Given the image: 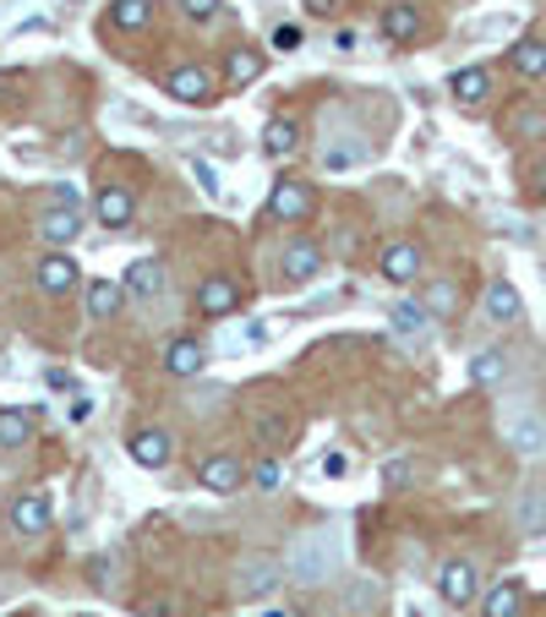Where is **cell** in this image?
Returning a JSON list of instances; mask_svg holds the SVG:
<instances>
[{
	"instance_id": "obj_13",
	"label": "cell",
	"mask_w": 546,
	"mask_h": 617,
	"mask_svg": "<svg viewBox=\"0 0 546 617\" xmlns=\"http://www.w3.org/2000/svg\"><path fill=\"white\" fill-rule=\"evenodd\" d=\"M197 481H203L208 492H219V497H230V492H241V481H247V470H241V460H230V454H208V460L197 464Z\"/></svg>"
},
{
	"instance_id": "obj_17",
	"label": "cell",
	"mask_w": 546,
	"mask_h": 617,
	"mask_svg": "<svg viewBox=\"0 0 546 617\" xmlns=\"http://www.w3.org/2000/svg\"><path fill=\"white\" fill-rule=\"evenodd\" d=\"M241 307V285L236 279H225V274H208L203 285H197V311H208V317H225V311Z\"/></svg>"
},
{
	"instance_id": "obj_30",
	"label": "cell",
	"mask_w": 546,
	"mask_h": 617,
	"mask_svg": "<svg viewBox=\"0 0 546 617\" xmlns=\"http://www.w3.org/2000/svg\"><path fill=\"white\" fill-rule=\"evenodd\" d=\"M33 443V416L28 410H0V449H22Z\"/></svg>"
},
{
	"instance_id": "obj_29",
	"label": "cell",
	"mask_w": 546,
	"mask_h": 617,
	"mask_svg": "<svg viewBox=\"0 0 546 617\" xmlns=\"http://www.w3.org/2000/svg\"><path fill=\"white\" fill-rule=\"evenodd\" d=\"M121 301H127V285H116V279H94L88 285V317H116L121 311Z\"/></svg>"
},
{
	"instance_id": "obj_38",
	"label": "cell",
	"mask_w": 546,
	"mask_h": 617,
	"mask_svg": "<svg viewBox=\"0 0 546 617\" xmlns=\"http://www.w3.org/2000/svg\"><path fill=\"white\" fill-rule=\"evenodd\" d=\"M192 180H197L208 197H219V186H225V180H219V169H214V164H203V158L192 164Z\"/></svg>"
},
{
	"instance_id": "obj_15",
	"label": "cell",
	"mask_w": 546,
	"mask_h": 617,
	"mask_svg": "<svg viewBox=\"0 0 546 617\" xmlns=\"http://www.w3.org/2000/svg\"><path fill=\"white\" fill-rule=\"evenodd\" d=\"M136 213V197L127 186H99V197H94V219L99 224H110V230H127Z\"/></svg>"
},
{
	"instance_id": "obj_41",
	"label": "cell",
	"mask_w": 546,
	"mask_h": 617,
	"mask_svg": "<svg viewBox=\"0 0 546 617\" xmlns=\"http://www.w3.org/2000/svg\"><path fill=\"white\" fill-rule=\"evenodd\" d=\"M323 475H334V481L350 475V454H328V460H323Z\"/></svg>"
},
{
	"instance_id": "obj_4",
	"label": "cell",
	"mask_w": 546,
	"mask_h": 617,
	"mask_svg": "<svg viewBox=\"0 0 546 617\" xmlns=\"http://www.w3.org/2000/svg\"><path fill=\"white\" fill-rule=\"evenodd\" d=\"M214 88H219V82H214L208 66H175V71L164 77V93H170L175 104H214V99H219Z\"/></svg>"
},
{
	"instance_id": "obj_16",
	"label": "cell",
	"mask_w": 546,
	"mask_h": 617,
	"mask_svg": "<svg viewBox=\"0 0 546 617\" xmlns=\"http://www.w3.org/2000/svg\"><path fill=\"white\" fill-rule=\"evenodd\" d=\"M378 33H383L389 44H410V38L421 33V5H415V0H394V5H383Z\"/></svg>"
},
{
	"instance_id": "obj_28",
	"label": "cell",
	"mask_w": 546,
	"mask_h": 617,
	"mask_svg": "<svg viewBox=\"0 0 546 617\" xmlns=\"http://www.w3.org/2000/svg\"><path fill=\"white\" fill-rule=\"evenodd\" d=\"M421 307H426V317H454L459 311V285L454 279H426Z\"/></svg>"
},
{
	"instance_id": "obj_26",
	"label": "cell",
	"mask_w": 546,
	"mask_h": 617,
	"mask_svg": "<svg viewBox=\"0 0 546 617\" xmlns=\"http://www.w3.org/2000/svg\"><path fill=\"white\" fill-rule=\"evenodd\" d=\"M509 66L520 71V77H546V38H520L514 49H509Z\"/></svg>"
},
{
	"instance_id": "obj_7",
	"label": "cell",
	"mask_w": 546,
	"mask_h": 617,
	"mask_svg": "<svg viewBox=\"0 0 546 617\" xmlns=\"http://www.w3.org/2000/svg\"><path fill=\"white\" fill-rule=\"evenodd\" d=\"M6 519H11V530L17 536H44L50 530V519H55V508H50V497H39V492H22V497H11V508H6Z\"/></svg>"
},
{
	"instance_id": "obj_12",
	"label": "cell",
	"mask_w": 546,
	"mask_h": 617,
	"mask_svg": "<svg viewBox=\"0 0 546 617\" xmlns=\"http://www.w3.org/2000/svg\"><path fill=\"white\" fill-rule=\"evenodd\" d=\"M203 366H208V344H203V339L181 333V339L164 344V372H175V377H197Z\"/></svg>"
},
{
	"instance_id": "obj_11",
	"label": "cell",
	"mask_w": 546,
	"mask_h": 617,
	"mask_svg": "<svg viewBox=\"0 0 546 617\" xmlns=\"http://www.w3.org/2000/svg\"><path fill=\"white\" fill-rule=\"evenodd\" d=\"M127 454H132L142 470H164V464L175 460V438H170L164 427H142L132 443H127Z\"/></svg>"
},
{
	"instance_id": "obj_44",
	"label": "cell",
	"mask_w": 546,
	"mask_h": 617,
	"mask_svg": "<svg viewBox=\"0 0 546 617\" xmlns=\"http://www.w3.org/2000/svg\"><path fill=\"white\" fill-rule=\"evenodd\" d=\"M269 339V328L263 322H252V328H241V344H263Z\"/></svg>"
},
{
	"instance_id": "obj_24",
	"label": "cell",
	"mask_w": 546,
	"mask_h": 617,
	"mask_svg": "<svg viewBox=\"0 0 546 617\" xmlns=\"http://www.w3.org/2000/svg\"><path fill=\"white\" fill-rule=\"evenodd\" d=\"M263 77V55L247 44V49H230V60H225V82L230 88H252Z\"/></svg>"
},
{
	"instance_id": "obj_18",
	"label": "cell",
	"mask_w": 546,
	"mask_h": 617,
	"mask_svg": "<svg viewBox=\"0 0 546 617\" xmlns=\"http://www.w3.org/2000/svg\"><path fill=\"white\" fill-rule=\"evenodd\" d=\"M317 268H323V246H317V241H290V246H284V279H290V285L317 279Z\"/></svg>"
},
{
	"instance_id": "obj_2",
	"label": "cell",
	"mask_w": 546,
	"mask_h": 617,
	"mask_svg": "<svg viewBox=\"0 0 546 617\" xmlns=\"http://www.w3.org/2000/svg\"><path fill=\"white\" fill-rule=\"evenodd\" d=\"M437 591H443L448 607H470V602H481V569L470 558H448L437 569Z\"/></svg>"
},
{
	"instance_id": "obj_14",
	"label": "cell",
	"mask_w": 546,
	"mask_h": 617,
	"mask_svg": "<svg viewBox=\"0 0 546 617\" xmlns=\"http://www.w3.org/2000/svg\"><path fill=\"white\" fill-rule=\"evenodd\" d=\"M279 585H284V569L273 558H247V569H241V596L247 602H269Z\"/></svg>"
},
{
	"instance_id": "obj_6",
	"label": "cell",
	"mask_w": 546,
	"mask_h": 617,
	"mask_svg": "<svg viewBox=\"0 0 546 617\" xmlns=\"http://www.w3.org/2000/svg\"><path fill=\"white\" fill-rule=\"evenodd\" d=\"M33 230H39V241H44L50 252H66V246L83 235V213H77V208H44V213L33 219Z\"/></svg>"
},
{
	"instance_id": "obj_19",
	"label": "cell",
	"mask_w": 546,
	"mask_h": 617,
	"mask_svg": "<svg viewBox=\"0 0 546 617\" xmlns=\"http://www.w3.org/2000/svg\"><path fill=\"white\" fill-rule=\"evenodd\" d=\"M514 530H525V536H542L546 530V486H520V497H514Z\"/></svg>"
},
{
	"instance_id": "obj_5",
	"label": "cell",
	"mask_w": 546,
	"mask_h": 617,
	"mask_svg": "<svg viewBox=\"0 0 546 617\" xmlns=\"http://www.w3.org/2000/svg\"><path fill=\"white\" fill-rule=\"evenodd\" d=\"M312 208H317V191H312L306 180H273V191H269V213L273 219L301 224V219H312Z\"/></svg>"
},
{
	"instance_id": "obj_40",
	"label": "cell",
	"mask_w": 546,
	"mask_h": 617,
	"mask_svg": "<svg viewBox=\"0 0 546 617\" xmlns=\"http://www.w3.org/2000/svg\"><path fill=\"white\" fill-rule=\"evenodd\" d=\"M181 11H186L192 22H214V16H219V0H181Z\"/></svg>"
},
{
	"instance_id": "obj_39",
	"label": "cell",
	"mask_w": 546,
	"mask_h": 617,
	"mask_svg": "<svg viewBox=\"0 0 546 617\" xmlns=\"http://www.w3.org/2000/svg\"><path fill=\"white\" fill-rule=\"evenodd\" d=\"M372 602H378V585H372V580H356V585H350V607H356V613H367Z\"/></svg>"
},
{
	"instance_id": "obj_22",
	"label": "cell",
	"mask_w": 546,
	"mask_h": 617,
	"mask_svg": "<svg viewBox=\"0 0 546 617\" xmlns=\"http://www.w3.org/2000/svg\"><path fill=\"white\" fill-rule=\"evenodd\" d=\"M520 607H525V585L520 580H498L481 596V617H520Z\"/></svg>"
},
{
	"instance_id": "obj_31",
	"label": "cell",
	"mask_w": 546,
	"mask_h": 617,
	"mask_svg": "<svg viewBox=\"0 0 546 617\" xmlns=\"http://www.w3.org/2000/svg\"><path fill=\"white\" fill-rule=\"evenodd\" d=\"M389 322H394V333L415 339V333H426V322H432V317H426L421 301H394V307H389Z\"/></svg>"
},
{
	"instance_id": "obj_36",
	"label": "cell",
	"mask_w": 546,
	"mask_h": 617,
	"mask_svg": "<svg viewBox=\"0 0 546 617\" xmlns=\"http://www.w3.org/2000/svg\"><path fill=\"white\" fill-rule=\"evenodd\" d=\"M410 475H415V460H405V454H400V460H389V464H383V486H389V492H405V486H410Z\"/></svg>"
},
{
	"instance_id": "obj_46",
	"label": "cell",
	"mask_w": 546,
	"mask_h": 617,
	"mask_svg": "<svg viewBox=\"0 0 546 617\" xmlns=\"http://www.w3.org/2000/svg\"><path fill=\"white\" fill-rule=\"evenodd\" d=\"M94 416V399H72V421H88Z\"/></svg>"
},
{
	"instance_id": "obj_8",
	"label": "cell",
	"mask_w": 546,
	"mask_h": 617,
	"mask_svg": "<svg viewBox=\"0 0 546 617\" xmlns=\"http://www.w3.org/2000/svg\"><path fill=\"white\" fill-rule=\"evenodd\" d=\"M481 311H487L492 328H514V322L525 317V296L514 290V279H492L487 296H481Z\"/></svg>"
},
{
	"instance_id": "obj_27",
	"label": "cell",
	"mask_w": 546,
	"mask_h": 617,
	"mask_svg": "<svg viewBox=\"0 0 546 617\" xmlns=\"http://www.w3.org/2000/svg\"><path fill=\"white\" fill-rule=\"evenodd\" d=\"M159 290H164V263L136 257L132 268H127V296H159Z\"/></svg>"
},
{
	"instance_id": "obj_43",
	"label": "cell",
	"mask_w": 546,
	"mask_h": 617,
	"mask_svg": "<svg viewBox=\"0 0 546 617\" xmlns=\"http://www.w3.org/2000/svg\"><path fill=\"white\" fill-rule=\"evenodd\" d=\"M531 197H542V202H546V164H536V169H531Z\"/></svg>"
},
{
	"instance_id": "obj_37",
	"label": "cell",
	"mask_w": 546,
	"mask_h": 617,
	"mask_svg": "<svg viewBox=\"0 0 546 617\" xmlns=\"http://www.w3.org/2000/svg\"><path fill=\"white\" fill-rule=\"evenodd\" d=\"M301 44H306V33H301L295 22H279V27H273V49H284V55H295Z\"/></svg>"
},
{
	"instance_id": "obj_10",
	"label": "cell",
	"mask_w": 546,
	"mask_h": 617,
	"mask_svg": "<svg viewBox=\"0 0 546 617\" xmlns=\"http://www.w3.org/2000/svg\"><path fill=\"white\" fill-rule=\"evenodd\" d=\"M33 285H39L44 296H66V290L77 285V257H66V252H44V257L33 263Z\"/></svg>"
},
{
	"instance_id": "obj_35",
	"label": "cell",
	"mask_w": 546,
	"mask_h": 617,
	"mask_svg": "<svg viewBox=\"0 0 546 617\" xmlns=\"http://www.w3.org/2000/svg\"><path fill=\"white\" fill-rule=\"evenodd\" d=\"M279 481H284V464L273 460V454L252 464V486H258V492H279Z\"/></svg>"
},
{
	"instance_id": "obj_21",
	"label": "cell",
	"mask_w": 546,
	"mask_h": 617,
	"mask_svg": "<svg viewBox=\"0 0 546 617\" xmlns=\"http://www.w3.org/2000/svg\"><path fill=\"white\" fill-rule=\"evenodd\" d=\"M465 372H470V383H476V388H498V383L509 377V350L487 344V350H476V355H470V366H465Z\"/></svg>"
},
{
	"instance_id": "obj_47",
	"label": "cell",
	"mask_w": 546,
	"mask_h": 617,
	"mask_svg": "<svg viewBox=\"0 0 546 617\" xmlns=\"http://www.w3.org/2000/svg\"><path fill=\"white\" fill-rule=\"evenodd\" d=\"M170 613H175L170 602H153V607H148V617H170Z\"/></svg>"
},
{
	"instance_id": "obj_33",
	"label": "cell",
	"mask_w": 546,
	"mask_h": 617,
	"mask_svg": "<svg viewBox=\"0 0 546 617\" xmlns=\"http://www.w3.org/2000/svg\"><path fill=\"white\" fill-rule=\"evenodd\" d=\"M367 158V143H328L323 148V169H356Z\"/></svg>"
},
{
	"instance_id": "obj_32",
	"label": "cell",
	"mask_w": 546,
	"mask_h": 617,
	"mask_svg": "<svg viewBox=\"0 0 546 617\" xmlns=\"http://www.w3.org/2000/svg\"><path fill=\"white\" fill-rule=\"evenodd\" d=\"M509 132L514 137H546V110L542 104H520L514 121H509Z\"/></svg>"
},
{
	"instance_id": "obj_1",
	"label": "cell",
	"mask_w": 546,
	"mask_h": 617,
	"mask_svg": "<svg viewBox=\"0 0 546 617\" xmlns=\"http://www.w3.org/2000/svg\"><path fill=\"white\" fill-rule=\"evenodd\" d=\"M290 580L295 585H323L339 574V536L334 530H306L295 547H290Z\"/></svg>"
},
{
	"instance_id": "obj_45",
	"label": "cell",
	"mask_w": 546,
	"mask_h": 617,
	"mask_svg": "<svg viewBox=\"0 0 546 617\" xmlns=\"http://www.w3.org/2000/svg\"><path fill=\"white\" fill-rule=\"evenodd\" d=\"M306 11H312V16H334V11H339V0H306Z\"/></svg>"
},
{
	"instance_id": "obj_34",
	"label": "cell",
	"mask_w": 546,
	"mask_h": 617,
	"mask_svg": "<svg viewBox=\"0 0 546 617\" xmlns=\"http://www.w3.org/2000/svg\"><path fill=\"white\" fill-rule=\"evenodd\" d=\"M148 16H153V0H116V27L132 33V27H142Z\"/></svg>"
},
{
	"instance_id": "obj_25",
	"label": "cell",
	"mask_w": 546,
	"mask_h": 617,
	"mask_svg": "<svg viewBox=\"0 0 546 617\" xmlns=\"http://www.w3.org/2000/svg\"><path fill=\"white\" fill-rule=\"evenodd\" d=\"M295 148H301V126H295L290 115H273L269 132H263V154H269V158H290Z\"/></svg>"
},
{
	"instance_id": "obj_23",
	"label": "cell",
	"mask_w": 546,
	"mask_h": 617,
	"mask_svg": "<svg viewBox=\"0 0 546 617\" xmlns=\"http://www.w3.org/2000/svg\"><path fill=\"white\" fill-rule=\"evenodd\" d=\"M252 432L269 443L273 454L295 443V421H290V416H279V410H252Z\"/></svg>"
},
{
	"instance_id": "obj_9",
	"label": "cell",
	"mask_w": 546,
	"mask_h": 617,
	"mask_svg": "<svg viewBox=\"0 0 546 617\" xmlns=\"http://www.w3.org/2000/svg\"><path fill=\"white\" fill-rule=\"evenodd\" d=\"M383 279L389 285H415L421 274H426V257H421V246L415 241H394V246H383Z\"/></svg>"
},
{
	"instance_id": "obj_3",
	"label": "cell",
	"mask_w": 546,
	"mask_h": 617,
	"mask_svg": "<svg viewBox=\"0 0 546 617\" xmlns=\"http://www.w3.org/2000/svg\"><path fill=\"white\" fill-rule=\"evenodd\" d=\"M503 438L520 460H546V416L542 410H514L503 421Z\"/></svg>"
},
{
	"instance_id": "obj_42",
	"label": "cell",
	"mask_w": 546,
	"mask_h": 617,
	"mask_svg": "<svg viewBox=\"0 0 546 617\" xmlns=\"http://www.w3.org/2000/svg\"><path fill=\"white\" fill-rule=\"evenodd\" d=\"M55 208H77V213H83V197H77L72 186H61V191H55Z\"/></svg>"
},
{
	"instance_id": "obj_20",
	"label": "cell",
	"mask_w": 546,
	"mask_h": 617,
	"mask_svg": "<svg viewBox=\"0 0 546 617\" xmlns=\"http://www.w3.org/2000/svg\"><path fill=\"white\" fill-rule=\"evenodd\" d=\"M448 93L470 110V104H487V93H492V71L487 66H465V71H454L448 77Z\"/></svg>"
}]
</instances>
